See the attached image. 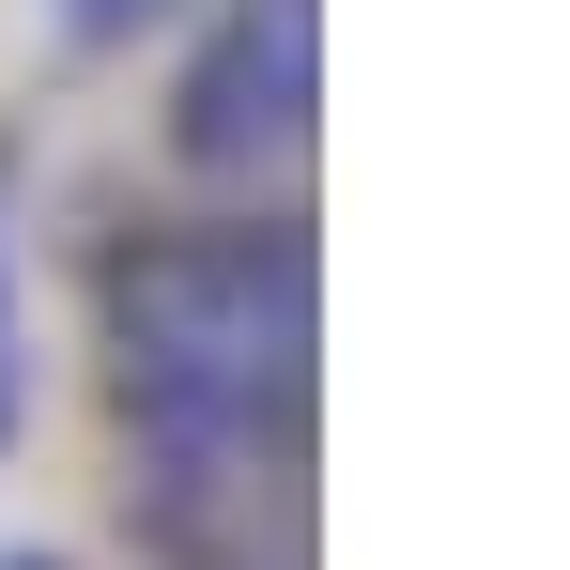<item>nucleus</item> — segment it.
<instances>
[{
	"mask_svg": "<svg viewBox=\"0 0 570 570\" xmlns=\"http://www.w3.org/2000/svg\"><path fill=\"white\" fill-rule=\"evenodd\" d=\"M94 355L139 570H308V216L186 200L94 232Z\"/></svg>",
	"mask_w": 570,
	"mask_h": 570,
	"instance_id": "1",
	"label": "nucleus"
},
{
	"mask_svg": "<svg viewBox=\"0 0 570 570\" xmlns=\"http://www.w3.org/2000/svg\"><path fill=\"white\" fill-rule=\"evenodd\" d=\"M308 78H324V0H200L170 62V170L200 200H293Z\"/></svg>",
	"mask_w": 570,
	"mask_h": 570,
	"instance_id": "2",
	"label": "nucleus"
},
{
	"mask_svg": "<svg viewBox=\"0 0 570 570\" xmlns=\"http://www.w3.org/2000/svg\"><path fill=\"white\" fill-rule=\"evenodd\" d=\"M31 432V308H16V139H0V463Z\"/></svg>",
	"mask_w": 570,
	"mask_h": 570,
	"instance_id": "3",
	"label": "nucleus"
},
{
	"mask_svg": "<svg viewBox=\"0 0 570 570\" xmlns=\"http://www.w3.org/2000/svg\"><path fill=\"white\" fill-rule=\"evenodd\" d=\"M62 16V47H139V31H186L200 0H47Z\"/></svg>",
	"mask_w": 570,
	"mask_h": 570,
	"instance_id": "4",
	"label": "nucleus"
},
{
	"mask_svg": "<svg viewBox=\"0 0 570 570\" xmlns=\"http://www.w3.org/2000/svg\"><path fill=\"white\" fill-rule=\"evenodd\" d=\"M0 570H62V556H0Z\"/></svg>",
	"mask_w": 570,
	"mask_h": 570,
	"instance_id": "5",
	"label": "nucleus"
}]
</instances>
